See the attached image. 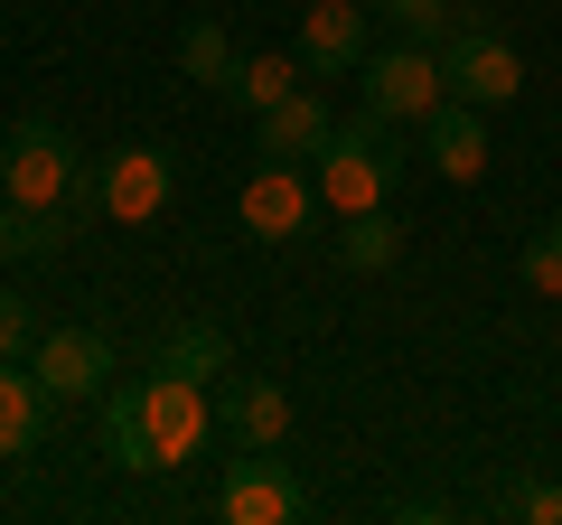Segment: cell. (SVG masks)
<instances>
[{
    "instance_id": "9",
    "label": "cell",
    "mask_w": 562,
    "mask_h": 525,
    "mask_svg": "<svg viewBox=\"0 0 562 525\" xmlns=\"http://www.w3.org/2000/svg\"><path fill=\"white\" fill-rule=\"evenodd\" d=\"M29 376H38L57 404H85L94 384H113V338H103V328H47V338L29 347Z\"/></svg>"
},
{
    "instance_id": "4",
    "label": "cell",
    "mask_w": 562,
    "mask_h": 525,
    "mask_svg": "<svg viewBox=\"0 0 562 525\" xmlns=\"http://www.w3.org/2000/svg\"><path fill=\"white\" fill-rule=\"evenodd\" d=\"M441 103H450V76H441V47L431 38L366 47V113L375 122H431Z\"/></svg>"
},
{
    "instance_id": "13",
    "label": "cell",
    "mask_w": 562,
    "mask_h": 525,
    "mask_svg": "<svg viewBox=\"0 0 562 525\" xmlns=\"http://www.w3.org/2000/svg\"><path fill=\"white\" fill-rule=\"evenodd\" d=\"M47 413H57V394L29 376V357H0V460H29L47 442Z\"/></svg>"
},
{
    "instance_id": "7",
    "label": "cell",
    "mask_w": 562,
    "mask_h": 525,
    "mask_svg": "<svg viewBox=\"0 0 562 525\" xmlns=\"http://www.w3.org/2000/svg\"><path fill=\"white\" fill-rule=\"evenodd\" d=\"M216 516H225V525H301V516H310V488L291 479L281 450H235Z\"/></svg>"
},
{
    "instance_id": "5",
    "label": "cell",
    "mask_w": 562,
    "mask_h": 525,
    "mask_svg": "<svg viewBox=\"0 0 562 525\" xmlns=\"http://www.w3.org/2000/svg\"><path fill=\"white\" fill-rule=\"evenodd\" d=\"M441 76H450L460 103H516L525 94V57L479 20V10H460V29L441 38Z\"/></svg>"
},
{
    "instance_id": "6",
    "label": "cell",
    "mask_w": 562,
    "mask_h": 525,
    "mask_svg": "<svg viewBox=\"0 0 562 525\" xmlns=\"http://www.w3.org/2000/svg\"><path fill=\"white\" fill-rule=\"evenodd\" d=\"M169 188H179V169H169L160 142H122L113 160H94V216L103 225H150L169 206Z\"/></svg>"
},
{
    "instance_id": "22",
    "label": "cell",
    "mask_w": 562,
    "mask_h": 525,
    "mask_svg": "<svg viewBox=\"0 0 562 525\" xmlns=\"http://www.w3.org/2000/svg\"><path fill=\"white\" fill-rule=\"evenodd\" d=\"M38 338H47L38 301H29V291H0V357H29Z\"/></svg>"
},
{
    "instance_id": "3",
    "label": "cell",
    "mask_w": 562,
    "mask_h": 525,
    "mask_svg": "<svg viewBox=\"0 0 562 525\" xmlns=\"http://www.w3.org/2000/svg\"><path fill=\"white\" fill-rule=\"evenodd\" d=\"M394 179H403L394 122H375V113L338 122V142L319 150V206H328V216H366V206H394Z\"/></svg>"
},
{
    "instance_id": "8",
    "label": "cell",
    "mask_w": 562,
    "mask_h": 525,
    "mask_svg": "<svg viewBox=\"0 0 562 525\" xmlns=\"http://www.w3.org/2000/svg\"><path fill=\"white\" fill-rule=\"evenodd\" d=\"M235 216H244V235H254V244H291V235H310V225H319V179H310V169H291V160H262L254 179H244Z\"/></svg>"
},
{
    "instance_id": "1",
    "label": "cell",
    "mask_w": 562,
    "mask_h": 525,
    "mask_svg": "<svg viewBox=\"0 0 562 525\" xmlns=\"http://www.w3.org/2000/svg\"><path fill=\"white\" fill-rule=\"evenodd\" d=\"M206 432H216V404H206L198 376L150 366V384H113V394H103V450H113V469H132V479L198 460Z\"/></svg>"
},
{
    "instance_id": "23",
    "label": "cell",
    "mask_w": 562,
    "mask_h": 525,
    "mask_svg": "<svg viewBox=\"0 0 562 525\" xmlns=\"http://www.w3.org/2000/svg\"><path fill=\"white\" fill-rule=\"evenodd\" d=\"M516 516H525V525H562V479H535V488H516Z\"/></svg>"
},
{
    "instance_id": "2",
    "label": "cell",
    "mask_w": 562,
    "mask_h": 525,
    "mask_svg": "<svg viewBox=\"0 0 562 525\" xmlns=\"http://www.w3.org/2000/svg\"><path fill=\"white\" fill-rule=\"evenodd\" d=\"M0 198H20V206H76V216H94V169H85L76 132H66V122H20V132L0 142Z\"/></svg>"
},
{
    "instance_id": "19",
    "label": "cell",
    "mask_w": 562,
    "mask_h": 525,
    "mask_svg": "<svg viewBox=\"0 0 562 525\" xmlns=\"http://www.w3.org/2000/svg\"><path fill=\"white\" fill-rule=\"evenodd\" d=\"M338 262L347 272H384V262H403V225L384 216V206H366V216H338Z\"/></svg>"
},
{
    "instance_id": "11",
    "label": "cell",
    "mask_w": 562,
    "mask_h": 525,
    "mask_svg": "<svg viewBox=\"0 0 562 525\" xmlns=\"http://www.w3.org/2000/svg\"><path fill=\"white\" fill-rule=\"evenodd\" d=\"M328 142H338V122H328V103L310 94V85L291 103H272V113H254V160H291L301 169V160H319Z\"/></svg>"
},
{
    "instance_id": "15",
    "label": "cell",
    "mask_w": 562,
    "mask_h": 525,
    "mask_svg": "<svg viewBox=\"0 0 562 525\" xmlns=\"http://www.w3.org/2000/svg\"><path fill=\"white\" fill-rule=\"evenodd\" d=\"M76 206H20V198H0V262H47L66 254V235H76Z\"/></svg>"
},
{
    "instance_id": "16",
    "label": "cell",
    "mask_w": 562,
    "mask_h": 525,
    "mask_svg": "<svg viewBox=\"0 0 562 525\" xmlns=\"http://www.w3.org/2000/svg\"><path fill=\"white\" fill-rule=\"evenodd\" d=\"M150 366H169V376H198V384H225V366H235V338H225L216 320H179L160 347H150Z\"/></svg>"
},
{
    "instance_id": "21",
    "label": "cell",
    "mask_w": 562,
    "mask_h": 525,
    "mask_svg": "<svg viewBox=\"0 0 562 525\" xmlns=\"http://www.w3.org/2000/svg\"><path fill=\"white\" fill-rule=\"evenodd\" d=\"M516 272H525V291H543V301H562V216H553V225H535V235H525Z\"/></svg>"
},
{
    "instance_id": "14",
    "label": "cell",
    "mask_w": 562,
    "mask_h": 525,
    "mask_svg": "<svg viewBox=\"0 0 562 525\" xmlns=\"http://www.w3.org/2000/svg\"><path fill=\"white\" fill-rule=\"evenodd\" d=\"M225 432H235V450H291V394L272 376L225 384Z\"/></svg>"
},
{
    "instance_id": "17",
    "label": "cell",
    "mask_w": 562,
    "mask_h": 525,
    "mask_svg": "<svg viewBox=\"0 0 562 525\" xmlns=\"http://www.w3.org/2000/svg\"><path fill=\"white\" fill-rule=\"evenodd\" d=\"M301 85H310L301 47H262V57H244V66H235V85H225V103H244V113H272V103H291Z\"/></svg>"
},
{
    "instance_id": "18",
    "label": "cell",
    "mask_w": 562,
    "mask_h": 525,
    "mask_svg": "<svg viewBox=\"0 0 562 525\" xmlns=\"http://www.w3.org/2000/svg\"><path fill=\"white\" fill-rule=\"evenodd\" d=\"M235 38H225V20H188L179 29V76L188 85H206V94H225V85H235Z\"/></svg>"
},
{
    "instance_id": "20",
    "label": "cell",
    "mask_w": 562,
    "mask_h": 525,
    "mask_svg": "<svg viewBox=\"0 0 562 525\" xmlns=\"http://www.w3.org/2000/svg\"><path fill=\"white\" fill-rule=\"evenodd\" d=\"M366 10H375V20H394L403 38H431V47L460 29V0H366Z\"/></svg>"
},
{
    "instance_id": "12",
    "label": "cell",
    "mask_w": 562,
    "mask_h": 525,
    "mask_svg": "<svg viewBox=\"0 0 562 525\" xmlns=\"http://www.w3.org/2000/svg\"><path fill=\"white\" fill-rule=\"evenodd\" d=\"M487 103H460V94H450L441 103V113H431V122H422V160H431V169H441V179H479V169H487Z\"/></svg>"
},
{
    "instance_id": "10",
    "label": "cell",
    "mask_w": 562,
    "mask_h": 525,
    "mask_svg": "<svg viewBox=\"0 0 562 525\" xmlns=\"http://www.w3.org/2000/svg\"><path fill=\"white\" fill-rule=\"evenodd\" d=\"M366 20H375L366 0H310V10H301V66H310V85L366 66Z\"/></svg>"
}]
</instances>
